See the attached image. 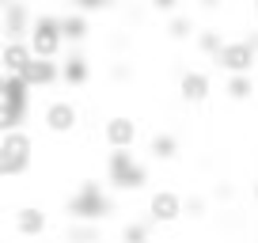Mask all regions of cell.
<instances>
[{
	"label": "cell",
	"instance_id": "cell-1",
	"mask_svg": "<svg viewBox=\"0 0 258 243\" xmlns=\"http://www.w3.org/2000/svg\"><path fill=\"white\" fill-rule=\"evenodd\" d=\"M64 209L80 224H99V220L114 217V198L106 194V187H99L95 178H84L80 187L64 198Z\"/></svg>",
	"mask_w": 258,
	"mask_h": 243
},
{
	"label": "cell",
	"instance_id": "cell-2",
	"mask_svg": "<svg viewBox=\"0 0 258 243\" xmlns=\"http://www.w3.org/2000/svg\"><path fill=\"white\" fill-rule=\"evenodd\" d=\"M106 183L114 190H141L148 187V167L133 156V148H110L106 152Z\"/></svg>",
	"mask_w": 258,
	"mask_h": 243
},
{
	"label": "cell",
	"instance_id": "cell-3",
	"mask_svg": "<svg viewBox=\"0 0 258 243\" xmlns=\"http://www.w3.org/2000/svg\"><path fill=\"white\" fill-rule=\"evenodd\" d=\"M34 163V141L27 130H12L0 137V178H16L31 171Z\"/></svg>",
	"mask_w": 258,
	"mask_h": 243
},
{
	"label": "cell",
	"instance_id": "cell-4",
	"mask_svg": "<svg viewBox=\"0 0 258 243\" xmlns=\"http://www.w3.org/2000/svg\"><path fill=\"white\" fill-rule=\"evenodd\" d=\"M27 46H31L34 57L57 61V53H61V46H64V38H61V16H49V12L34 16L31 34H27Z\"/></svg>",
	"mask_w": 258,
	"mask_h": 243
},
{
	"label": "cell",
	"instance_id": "cell-5",
	"mask_svg": "<svg viewBox=\"0 0 258 243\" xmlns=\"http://www.w3.org/2000/svg\"><path fill=\"white\" fill-rule=\"evenodd\" d=\"M213 65L228 76H254V65H258V49L250 46L247 38H235V42H224L220 53L213 57Z\"/></svg>",
	"mask_w": 258,
	"mask_h": 243
},
{
	"label": "cell",
	"instance_id": "cell-6",
	"mask_svg": "<svg viewBox=\"0 0 258 243\" xmlns=\"http://www.w3.org/2000/svg\"><path fill=\"white\" fill-rule=\"evenodd\" d=\"M42 126H46L49 133H57V137H64V133H73L76 126H80V110H76V103H69V99H49L46 110H42Z\"/></svg>",
	"mask_w": 258,
	"mask_h": 243
},
{
	"label": "cell",
	"instance_id": "cell-7",
	"mask_svg": "<svg viewBox=\"0 0 258 243\" xmlns=\"http://www.w3.org/2000/svg\"><path fill=\"white\" fill-rule=\"evenodd\" d=\"M178 217H182V194H175L167 187L152 190V198H148V220L152 224H175Z\"/></svg>",
	"mask_w": 258,
	"mask_h": 243
},
{
	"label": "cell",
	"instance_id": "cell-8",
	"mask_svg": "<svg viewBox=\"0 0 258 243\" xmlns=\"http://www.w3.org/2000/svg\"><path fill=\"white\" fill-rule=\"evenodd\" d=\"M137 137H141L137 118H129V114H110V118H106L103 141L110 148H133V145H137Z\"/></svg>",
	"mask_w": 258,
	"mask_h": 243
},
{
	"label": "cell",
	"instance_id": "cell-9",
	"mask_svg": "<svg viewBox=\"0 0 258 243\" xmlns=\"http://www.w3.org/2000/svg\"><path fill=\"white\" fill-rule=\"evenodd\" d=\"M34 16L27 12V4H4V16H0V31H4V42H27L31 34Z\"/></svg>",
	"mask_w": 258,
	"mask_h": 243
},
{
	"label": "cell",
	"instance_id": "cell-10",
	"mask_svg": "<svg viewBox=\"0 0 258 243\" xmlns=\"http://www.w3.org/2000/svg\"><path fill=\"white\" fill-rule=\"evenodd\" d=\"M0 103H8L12 110H19L23 118L31 114V88H27V80H23V76L0 73Z\"/></svg>",
	"mask_w": 258,
	"mask_h": 243
},
{
	"label": "cell",
	"instance_id": "cell-11",
	"mask_svg": "<svg viewBox=\"0 0 258 243\" xmlns=\"http://www.w3.org/2000/svg\"><path fill=\"white\" fill-rule=\"evenodd\" d=\"M12 224H16V232L23 235V239H38L49 228V213L42 209V205H23V209H16Z\"/></svg>",
	"mask_w": 258,
	"mask_h": 243
},
{
	"label": "cell",
	"instance_id": "cell-12",
	"mask_svg": "<svg viewBox=\"0 0 258 243\" xmlns=\"http://www.w3.org/2000/svg\"><path fill=\"white\" fill-rule=\"evenodd\" d=\"M178 95H182L186 103H205V99L213 95L209 73H202V69H186V73L178 76Z\"/></svg>",
	"mask_w": 258,
	"mask_h": 243
},
{
	"label": "cell",
	"instance_id": "cell-13",
	"mask_svg": "<svg viewBox=\"0 0 258 243\" xmlns=\"http://www.w3.org/2000/svg\"><path fill=\"white\" fill-rule=\"evenodd\" d=\"M27 80V88H53L57 80H61V61H46V57H34L31 65L23 69V73H19Z\"/></svg>",
	"mask_w": 258,
	"mask_h": 243
},
{
	"label": "cell",
	"instance_id": "cell-14",
	"mask_svg": "<svg viewBox=\"0 0 258 243\" xmlns=\"http://www.w3.org/2000/svg\"><path fill=\"white\" fill-rule=\"evenodd\" d=\"M31 61H34V53H31L27 42H4V46H0V69H4V73L19 76Z\"/></svg>",
	"mask_w": 258,
	"mask_h": 243
},
{
	"label": "cell",
	"instance_id": "cell-15",
	"mask_svg": "<svg viewBox=\"0 0 258 243\" xmlns=\"http://www.w3.org/2000/svg\"><path fill=\"white\" fill-rule=\"evenodd\" d=\"M61 80L69 84V88H84V84L91 80V65L84 53H69L61 61Z\"/></svg>",
	"mask_w": 258,
	"mask_h": 243
},
{
	"label": "cell",
	"instance_id": "cell-16",
	"mask_svg": "<svg viewBox=\"0 0 258 243\" xmlns=\"http://www.w3.org/2000/svg\"><path fill=\"white\" fill-rule=\"evenodd\" d=\"M88 31H91V27H88V16H84V12H64V16H61V38L64 42H73V46H76V42L88 38Z\"/></svg>",
	"mask_w": 258,
	"mask_h": 243
},
{
	"label": "cell",
	"instance_id": "cell-17",
	"mask_svg": "<svg viewBox=\"0 0 258 243\" xmlns=\"http://www.w3.org/2000/svg\"><path fill=\"white\" fill-rule=\"evenodd\" d=\"M148 152H152L156 160H175V156H178V137H175V133H167V130L152 133V141H148Z\"/></svg>",
	"mask_w": 258,
	"mask_h": 243
},
{
	"label": "cell",
	"instance_id": "cell-18",
	"mask_svg": "<svg viewBox=\"0 0 258 243\" xmlns=\"http://www.w3.org/2000/svg\"><path fill=\"white\" fill-rule=\"evenodd\" d=\"M224 95L232 99V103H247V99L254 95V76H228L224 80Z\"/></svg>",
	"mask_w": 258,
	"mask_h": 243
},
{
	"label": "cell",
	"instance_id": "cell-19",
	"mask_svg": "<svg viewBox=\"0 0 258 243\" xmlns=\"http://www.w3.org/2000/svg\"><path fill=\"white\" fill-rule=\"evenodd\" d=\"M64 239L69 243H103V232H99V224H80V220H73V224L64 228Z\"/></svg>",
	"mask_w": 258,
	"mask_h": 243
},
{
	"label": "cell",
	"instance_id": "cell-20",
	"mask_svg": "<svg viewBox=\"0 0 258 243\" xmlns=\"http://www.w3.org/2000/svg\"><path fill=\"white\" fill-rule=\"evenodd\" d=\"M152 239V220H129L121 228V243H148Z\"/></svg>",
	"mask_w": 258,
	"mask_h": 243
},
{
	"label": "cell",
	"instance_id": "cell-21",
	"mask_svg": "<svg viewBox=\"0 0 258 243\" xmlns=\"http://www.w3.org/2000/svg\"><path fill=\"white\" fill-rule=\"evenodd\" d=\"M220 46H224V38H220V31H198V49H202L205 57H217Z\"/></svg>",
	"mask_w": 258,
	"mask_h": 243
},
{
	"label": "cell",
	"instance_id": "cell-22",
	"mask_svg": "<svg viewBox=\"0 0 258 243\" xmlns=\"http://www.w3.org/2000/svg\"><path fill=\"white\" fill-rule=\"evenodd\" d=\"M167 34L171 38H190L194 34V19L190 16H171L167 19Z\"/></svg>",
	"mask_w": 258,
	"mask_h": 243
},
{
	"label": "cell",
	"instance_id": "cell-23",
	"mask_svg": "<svg viewBox=\"0 0 258 243\" xmlns=\"http://www.w3.org/2000/svg\"><path fill=\"white\" fill-rule=\"evenodd\" d=\"M182 213H190L194 220H198V217H205V198H202V194H190V198H182Z\"/></svg>",
	"mask_w": 258,
	"mask_h": 243
},
{
	"label": "cell",
	"instance_id": "cell-24",
	"mask_svg": "<svg viewBox=\"0 0 258 243\" xmlns=\"http://www.w3.org/2000/svg\"><path fill=\"white\" fill-rule=\"evenodd\" d=\"M114 0H76V12H84V16H88V12H99V8H110Z\"/></svg>",
	"mask_w": 258,
	"mask_h": 243
},
{
	"label": "cell",
	"instance_id": "cell-25",
	"mask_svg": "<svg viewBox=\"0 0 258 243\" xmlns=\"http://www.w3.org/2000/svg\"><path fill=\"white\" fill-rule=\"evenodd\" d=\"M129 76H133V69H129V65H114V69H110V80H118V84L129 80Z\"/></svg>",
	"mask_w": 258,
	"mask_h": 243
},
{
	"label": "cell",
	"instance_id": "cell-26",
	"mask_svg": "<svg viewBox=\"0 0 258 243\" xmlns=\"http://www.w3.org/2000/svg\"><path fill=\"white\" fill-rule=\"evenodd\" d=\"M152 8H156V12H175L178 0H152Z\"/></svg>",
	"mask_w": 258,
	"mask_h": 243
},
{
	"label": "cell",
	"instance_id": "cell-27",
	"mask_svg": "<svg viewBox=\"0 0 258 243\" xmlns=\"http://www.w3.org/2000/svg\"><path fill=\"white\" fill-rule=\"evenodd\" d=\"M217 198H232V183H220V187H217Z\"/></svg>",
	"mask_w": 258,
	"mask_h": 243
},
{
	"label": "cell",
	"instance_id": "cell-28",
	"mask_svg": "<svg viewBox=\"0 0 258 243\" xmlns=\"http://www.w3.org/2000/svg\"><path fill=\"white\" fill-rule=\"evenodd\" d=\"M198 4H202V8H209V12H213V8H217V4H220V0H198Z\"/></svg>",
	"mask_w": 258,
	"mask_h": 243
},
{
	"label": "cell",
	"instance_id": "cell-29",
	"mask_svg": "<svg viewBox=\"0 0 258 243\" xmlns=\"http://www.w3.org/2000/svg\"><path fill=\"white\" fill-rule=\"evenodd\" d=\"M4 4H23V0H4Z\"/></svg>",
	"mask_w": 258,
	"mask_h": 243
},
{
	"label": "cell",
	"instance_id": "cell-30",
	"mask_svg": "<svg viewBox=\"0 0 258 243\" xmlns=\"http://www.w3.org/2000/svg\"><path fill=\"white\" fill-rule=\"evenodd\" d=\"M254 16H258V0H254Z\"/></svg>",
	"mask_w": 258,
	"mask_h": 243
},
{
	"label": "cell",
	"instance_id": "cell-31",
	"mask_svg": "<svg viewBox=\"0 0 258 243\" xmlns=\"http://www.w3.org/2000/svg\"><path fill=\"white\" fill-rule=\"evenodd\" d=\"M254 198H258V183H254Z\"/></svg>",
	"mask_w": 258,
	"mask_h": 243
},
{
	"label": "cell",
	"instance_id": "cell-32",
	"mask_svg": "<svg viewBox=\"0 0 258 243\" xmlns=\"http://www.w3.org/2000/svg\"><path fill=\"white\" fill-rule=\"evenodd\" d=\"M0 8H4V0H0Z\"/></svg>",
	"mask_w": 258,
	"mask_h": 243
}]
</instances>
